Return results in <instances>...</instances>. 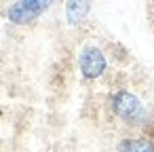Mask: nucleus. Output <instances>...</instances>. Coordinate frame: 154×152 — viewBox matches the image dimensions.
I'll return each mask as SVG.
<instances>
[{
    "label": "nucleus",
    "mask_w": 154,
    "mask_h": 152,
    "mask_svg": "<svg viewBox=\"0 0 154 152\" xmlns=\"http://www.w3.org/2000/svg\"><path fill=\"white\" fill-rule=\"evenodd\" d=\"M93 0H66V21L70 26H78L87 19Z\"/></svg>",
    "instance_id": "5"
},
{
    "label": "nucleus",
    "mask_w": 154,
    "mask_h": 152,
    "mask_svg": "<svg viewBox=\"0 0 154 152\" xmlns=\"http://www.w3.org/2000/svg\"><path fill=\"white\" fill-rule=\"evenodd\" d=\"M116 152H154V137H150V135H127L118 141Z\"/></svg>",
    "instance_id": "4"
},
{
    "label": "nucleus",
    "mask_w": 154,
    "mask_h": 152,
    "mask_svg": "<svg viewBox=\"0 0 154 152\" xmlns=\"http://www.w3.org/2000/svg\"><path fill=\"white\" fill-rule=\"evenodd\" d=\"M53 2L55 0H15L7 11V17L15 26H28L34 23L45 11H49Z\"/></svg>",
    "instance_id": "2"
},
{
    "label": "nucleus",
    "mask_w": 154,
    "mask_h": 152,
    "mask_svg": "<svg viewBox=\"0 0 154 152\" xmlns=\"http://www.w3.org/2000/svg\"><path fill=\"white\" fill-rule=\"evenodd\" d=\"M78 70H80L82 78H87V80L101 78L108 70V59H106L103 51L95 45L82 47L78 53Z\"/></svg>",
    "instance_id": "3"
},
{
    "label": "nucleus",
    "mask_w": 154,
    "mask_h": 152,
    "mask_svg": "<svg viewBox=\"0 0 154 152\" xmlns=\"http://www.w3.org/2000/svg\"><path fill=\"white\" fill-rule=\"evenodd\" d=\"M108 108L112 110V114L129 125V127H143L150 118V112L146 108V104L131 91L127 89H118V91H112L110 97H108Z\"/></svg>",
    "instance_id": "1"
}]
</instances>
